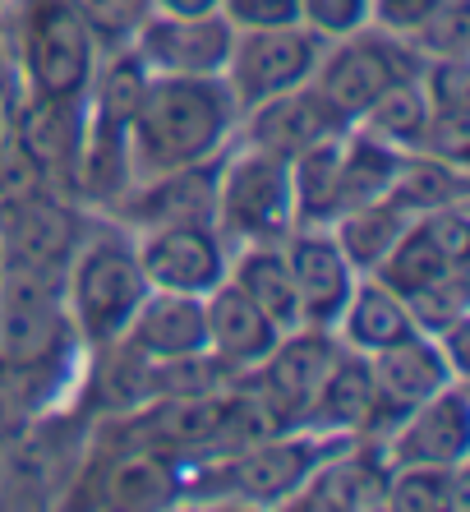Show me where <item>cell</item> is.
<instances>
[{
  "label": "cell",
  "mask_w": 470,
  "mask_h": 512,
  "mask_svg": "<svg viewBox=\"0 0 470 512\" xmlns=\"http://www.w3.org/2000/svg\"><path fill=\"white\" fill-rule=\"evenodd\" d=\"M240 107L222 74H148L139 111L130 120V171L134 180L180 171L226 153L235 143Z\"/></svg>",
  "instance_id": "cell-1"
},
{
  "label": "cell",
  "mask_w": 470,
  "mask_h": 512,
  "mask_svg": "<svg viewBox=\"0 0 470 512\" xmlns=\"http://www.w3.org/2000/svg\"><path fill=\"white\" fill-rule=\"evenodd\" d=\"M79 333L65 310L60 273L5 263L0 268V379L42 383L70 365Z\"/></svg>",
  "instance_id": "cell-2"
},
{
  "label": "cell",
  "mask_w": 470,
  "mask_h": 512,
  "mask_svg": "<svg viewBox=\"0 0 470 512\" xmlns=\"http://www.w3.org/2000/svg\"><path fill=\"white\" fill-rule=\"evenodd\" d=\"M60 286H65V310L74 319V333L93 351L102 346L111 351L125 337L143 296L153 291L139 268V254H134V236L125 227L88 231L65 263Z\"/></svg>",
  "instance_id": "cell-3"
},
{
  "label": "cell",
  "mask_w": 470,
  "mask_h": 512,
  "mask_svg": "<svg viewBox=\"0 0 470 512\" xmlns=\"http://www.w3.org/2000/svg\"><path fill=\"white\" fill-rule=\"evenodd\" d=\"M351 434H323V429H277L263 439L208 457L203 471L189 476V485H217V494H231L254 508H291V499L305 489V480L318 471L323 457H332Z\"/></svg>",
  "instance_id": "cell-4"
},
{
  "label": "cell",
  "mask_w": 470,
  "mask_h": 512,
  "mask_svg": "<svg viewBox=\"0 0 470 512\" xmlns=\"http://www.w3.org/2000/svg\"><path fill=\"white\" fill-rule=\"evenodd\" d=\"M212 227L217 236L240 245H282L295 231V194L291 162L259 148H226L217 167V199H212Z\"/></svg>",
  "instance_id": "cell-5"
},
{
  "label": "cell",
  "mask_w": 470,
  "mask_h": 512,
  "mask_svg": "<svg viewBox=\"0 0 470 512\" xmlns=\"http://www.w3.org/2000/svg\"><path fill=\"white\" fill-rule=\"evenodd\" d=\"M14 33H19V60H24V97L83 102L102 47L93 42L70 0H24Z\"/></svg>",
  "instance_id": "cell-6"
},
{
  "label": "cell",
  "mask_w": 470,
  "mask_h": 512,
  "mask_svg": "<svg viewBox=\"0 0 470 512\" xmlns=\"http://www.w3.org/2000/svg\"><path fill=\"white\" fill-rule=\"evenodd\" d=\"M420 60L424 56L406 42V37H392V33L369 24L351 37L328 42L309 84L323 93V102H328L346 125H355L388 88L415 79V74H420Z\"/></svg>",
  "instance_id": "cell-7"
},
{
  "label": "cell",
  "mask_w": 470,
  "mask_h": 512,
  "mask_svg": "<svg viewBox=\"0 0 470 512\" xmlns=\"http://www.w3.org/2000/svg\"><path fill=\"white\" fill-rule=\"evenodd\" d=\"M323 47H328V42L318 33H309L305 24L245 28V33H235L222 79H226V88H231L240 116H245L249 107H263L272 97L309 84Z\"/></svg>",
  "instance_id": "cell-8"
},
{
  "label": "cell",
  "mask_w": 470,
  "mask_h": 512,
  "mask_svg": "<svg viewBox=\"0 0 470 512\" xmlns=\"http://www.w3.org/2000/svg\"><path fill=\"white\" fill-rule=\"evenodd\" d=\"M83 236H88V222L79 217L74 199L51 190V185H33L24 194L0 199V254H5V263L65 273V263L83 245Z\"/></svg>",
  "instance_id": "cell-9"
},
{
  "label": "cell",
  "mask_w": 470,
  "mask_h": 512,
  "mask_svg": "<svg viewBox=\"0 0 470 512\" xmlns=\"http://www.w3.org/2000/svg\"><path fill=\"white\" fill-rule=\"evenodd\" d=\"M341 342L332 328H295V333H282L277 346L268 351L249 383V393L263 402V411L272 416L277 429H300L309 416V402H314L318 383L328 379L332 360H337Z\"/></svg>",
  "instance_id": "cell-10"
},
{
  "label": "cell",
  "mask_w": 470,
  "mask_h": 512,
  "mask_svg": "<svg viewBox=\"0 0 470 512\" xmlns=\"http://www.w3.org/2000/svg\"><path fill=\"white\" fill-rule=\"evenodd\" d=\"M139 268L153 291H189L208 296L231 273V245L212 222H166V227L130 231Z\"/></svg>",
  "instance_id": "cell-11"
},
{
  "label": "cell",
  "mask_w": 470,
  "mask_h": 512,
  "mask_svg": "<svg viewBox=\"0 0 470 512\" xmlns=\"http://www.w3.org/2000/svg\"><path fill=\"white\" fill-rule=\"evenodd\" d=\"M235 28L226 24V14H194V19H176V14H148L139 33L130 37V51L143 60L148 74H189V79H208V74L226 70Z\"/></svg>",
  "instance_id": "cell-12"
},
{
  "label": "cell",
  "mask_w": 470,
  "mask_h": 512,
  "mask_svg": "<svg viewBox=\"0 0 470 512\" xmlns=\"http://www.w3.org/2000/svg\"><path fill=\"white\" fill-rule=\"evenodd\" d=\"M383 457H388V466H406V462L457 466V462H470L466 379H452L447 388H438L434 397H424L420 406H411V411L383 434Z\"/></svg>",
  "instance_id": "cell-13"
},
{
  "label": "cell",
  "mask_w": 470,
  "mask_h": 512,
  "mask_svg": "<svg viewBox=\"0 0 470 512\" xmlns=\"http://www.w3.org/2000/svg\"><path fill=\"white\" fill-rule=\"evenodd\" d=\"M282 254H286V268H291L305 323L309 328H337L360 273L346 263V254H341V245L332 240V231L328 227H295L291 236L282 240Z\"/></svg>",
  "instance_id": "cell-14"
},
{
  "label": "cell",
  "mask_w": 470,
  "mask_h": 512,
  "mask_svg": "<svg viewBox=\"0 0 470 512\" xmlns=\"http://www.w3.org/2000/svg\"><path fill=\"white\" fill-rule=\"evenodd\" d=\"M341 130H346V120L323 102V93H318L314 84H300V88H291V93L263 102V107H249L245 116H240V125H235V139L249 143V148H259V153H272V157H282V162H291V157H300L305 148H314V143L332 139V134H341Z\"/></svg>",
  "instance_id": "cell-15"
},
{
  "label": "cell",
  "mask_w": 470,
  "mask_h": 512,
  "mask_svg": "<svg viewBox=\"0 0 470 512\" xmlns=\"http://www.w3.org/2000/svg\"><path fill=\"white\" fill-rule=\"evenodd\" d=\"M97 508H125V512H157L185 499L189 489V466L171 453L143 448V443H125L120 453L102 462L93 476Z\"/></svg>",
  "instance_id": "cell-16"
},
{
  "label": "cell",
  "mask_w": 470,
  "mask_h": 512,
  "mask_svg": "<svg viewBox=\"0 0 470 512\" xmlns=\"http://www.w3.org/2000/svg\"><path fill=\"white\" fill-rule=\"evenodd\" d=\"M388 494V457L383 448L365 453V443H341L332 457L318 462V471L305 480V489L291 499L300 512H383Z\"/></svg>",
  "instance_id": "cell-17"
},
{
  "label": "cell",
  "mask_w": 470,
  "mask_h": 512,
  "mask_svg": "<svg viewBox=\"0 0 470 512\" xmlns=\"http://www.w3.org/2000/svg\"><path fill=\"white\" fill-rule=\"evenodd\" d=\"M116 346L134 351V356L148 360V365L203 356V351H208L203 296H189V291H148Z\"/></svg>",
  "instance_id": "cell-18"
},
{
  "label": "cell",
  "mask_w": 470,
  "mask_h": 512,
  "mask_svg": "<svg viewBox=\"0 0 470 512\" xmlns=\"http://www.w3.org/2000/svg\"><path fill=\"white\" fill-rule=\"evenodd\" d=\"M203 319H208V356H217L231 374L259 370L268 351L277 346V323L226 277L203 296Z\"/></svg>",
  "instance_id": "cell-19"
},
{
  "label": "cell",
  "mask_w": 470,
  "mask_h": 512,
  "mask_svg": "<svg viewBox=\"0 0 470 512\" xmlns=\"http://www.w3.org/2000/svg\"><path fill=\"white\" fill-rule=\"evenodd\" d=\"M378 425L388 434V416H383V402H378V383H374V370H369V356L341 346L328 379L318 383L314 402H309L305 429L360 439V434H369V429H378Z\"/></svg>",
  "instance_id": "cell-20"
},
{
  "label": "cell",
  "mask_w": 470,
  "mask_h": 512,
  "mask_svg": "<svg viewBox=\"0 0 470 512\" xmlns=\"http://www.w3.org/2000/svg\"><path fill=\"white\" fill-rule=\"evenodd\" d=\"M369 370H374L388 429L397 425L411 406H420L424 397H434L438 388H447V383L457 379V370L447 365V356L438 351V342L429 333H411L406 342L388 346V351H374V356H369Z\"/></svg>",
  "instance_id": "cell-21"
},
{
  "label": "cell",
  "mask_w": 470,
  "mask_h": 512,
  "mask_svg": "<svg viewBox=\"0 0 470 512\" xmlns=\"http://www.w3.org/2000/svg\"><path fill=\"white\" fill-rule=\"evenodd\" d=\"M332 333H337V342L346 346V351L374 356V351H388V346L406 342V337L420 333V328H415L406 300H401L392 286H383L378 277H360Z\"/></svg>",
  "instance_id": "cell-22"
},
{
  "label": "cell",
  "mask_w": 470,
  "mask_h": 512,
  "mask_svg": "<svg viewBox=\"0 0 470 512\" xmlns=\"http://www.w3.org/2000/svg\"><path fill=\"white\" fill-rule=\"evenodd\" d=\"M226 277L277 323V333L305 328V310H300V296H295L282 245H240V250H231V273Z\"/></svg>",
  "instance_id": "cell-23"
},
{
  "label": "cell",
  "mask_w": 470,
  "mask_h": 512,
  "mask_svg": "<svg viewBox=\"0 0 470 512\" xmlns=\"http://www.w3.org/2000/svg\"><path fill=\"white\" fill-rule=\"evenodd\" d=\"M466 508H470V462L388 466L383 512H466Z\"/></svg>",
  "instance_id": "cell-24"
},
{
  "label": "cell",
  "mask_w": 470,
  "mask_h": 512,
  "mask_svg": "<svg viewBox=\"0 0 470 512\" xmlns=\"http://www.w3.org/2000/svg\"><path fill=\"white\" fill-rule=\"evenodd\" d=\"M411 227V213H401L392 199H374V203H360L351 213H341L332 222V240L341 245L346 263H351L360 277H374L378 263L388 259V250L401 240V231Z\"/></svg>",
  "instance_id": "cell-25"
},
{
  "label": "cell",
  "mask_w": 470,
  "mask_h": 512,
  "mask_svg": "<svg viewBox=\"0 0 470 512\" xmlns=\"http://www.w3.org/2000/svg\"><path fill=\"white\" fill-rule=\"evenodd\" d=\"M461 263H470V259H452V254L429 236V227H424L420 217H411V227L401 231V240L388 250V259L378 263L374 277L406 300V296H415V291H424V286L443 282V277L452 273V268H461Z\"/></svg>",
  "instance_id": "cell-26"
},
{
  "label": "cell",
  "mask_w": 470,
  "mask_h": 512,
  "mask_svg": "<svg viewBox=\"0 0 470 512\" xmlns=\"http://www.w3.org/2000/svg\"><path fill=\"white\" fill-rule=\"evenodd\" d=\"M466 185H470L466 167H447L438 157L406 153L383 199H392L401 213L420 217V213H434V208H447V203H461L466 199Z\"/></svg>",
  "instance_id": "cell-27"
},
{
  "label": "cell",
  "mask_w": 470,
  "mask_h": 512,
  "mask_svg": "<svg viewBox=\"0 0 470 512\" xmlns=\"http://www.w3.org/2000/svg\"><path fill=\"white\" fill-rule=\"evenodd\" d=\"M424 125H429V102H424V93H420L415 79L388 88L365 116L355 120V130L374 134L378 143H388V148H397V153H415V148H420Z\"/></svg>",
  "instance_id": "cell-28"
},
{
  "label": "cell",
  "mask_w": 470,
  "mask_h": 512,
  "mask_svg": "<svg viewBox=\"0 0 470 512\" xmlns=\"http://www.w3.org/2000/svg\"><path fill=\"white\" fill-rule=\"evenodd\" d=\"M406 310H411L415 328H420V333H429V337L443 333L447 323L470 319L466 263H461V268H452L443 282H434V286H424V291H415V296H406Z\"/></svg>",
  "instance_id": "cell-29"
},
{
  "label": "cell",
  "mask_w": 470,
  "mask_h": 512,
  "mask_svg": "<svg viewBox=\"0 0 470 512\" xmlns=\"http://www.w3.org/2000/svg\"><path fill=\"white\" fill-rule=\"evenodd\" d=\"M70 5L79 10V19L88 24V33L102 51L130 47L139 24L153 14V0H70Z\"/></svg>",
  "instance_id": "cell-30"
},
{
  "label": "cell",
  "mask_w": 470,
  "mask_h": 512,
  "mask_svg": "<svg viewBox=\"0 0 470 512\" xmlns=\"http://www.w3.org/2000/svg\"><path fill=\"white\" fill-rule=\"evenodd\" d=\"M415 84H420L429 111H470L466 56H424Z\"/></svg>",
  "instance_id": "cell-31"
},
{
  "label": "cell",
  "mask_w": 470,
  "mask_h": 512,
  "mask_svg": "<svg viewBox=\"0 0 470 512\" xmlns=\"http://www.w3.org/2000/svg\"><path fill=\"white\" fill-rule=\"evenodd\" d=\"M300 24L323 42H337L374 24V0H300Z\"/></svg>",
  "instance_id": "cell-32"
},
{
  "label": "cell",
  "mask_w": 470,
  "mask_h": 512,
  "mask_svg": "<svg viewBox=\"0 0 470 512\" xmlns=\"http://www.w3.org/2000/svg\"><path fill=\"white\" fill-rule=\"evenodd\" d=\"M415 153L438 157L447 167H466L470 162V111H429V125H424Z\"/></svg>",
  "instance_id": "cell-33"
},
{
  "label": "cell",
  "mask_w": 470,
  "mask_h": 512,
  "mask_svg": "<svg viewBox=\"0 0 470 512\" xmlns=\"http://www.w3.org/2000/svg\"><path fill=\"white\" fill-rule=\"evenodd\" d=\"M420 56H466V0H443L438 14L411 37Z\"/></svg>",
  "instance_id": "cell-34"
},
{
  "label": "cell",
  "mask_w": 470,
  "mask_h": 512,
  "mask_svg": "<svg viewBox=\"0 0 470 512\" xmlns=\"http://www.w3.org/2000/svg\"><path fill=\"white\" fill-rule=\"evenodd\" d=\"M222 14L235 33H245V28H286L300 24V0H222Z\"/></svg>",
  "instance_id": "cell-35"
},
{
  "label": "cell",
  "mask_w": 470,
  "mask_h": 512,
  "mask_svg": "<svg viewBox=\"0 0 470 512\" xmlns=\"http://www.w3.org/2000/svg\"><path fill=\"white\" fill-rule=\"evenodd\" d=\"M438 5H443V0H374V28L411 42V37L438 14Z\"/></svg>",
  "instance_id": "cell-36"
},
{
  "label": "cell",
  "mask_w": 470,
  "mask_h": 512,
  "mask_svg": "<svg viewBox=\"0 0 470 512\" xmlns=\"http://www.w3.org/2000/svg\"><path fill=\"white\" fill-rule=\"evenodd\" d=\"M24 102V60H19V33L14 19H0V107L14 116Z\"/></svg>",
  "instance_id": "cell-37"
},
{
  "label": "cell",
  "mask_w": 470,
  "mask_h": 512,
  "mask_svg": "<svg viewBox=\"0 0 470 512\" xmlns=\"http://www.w3.org/2000/svg\"><path fill=\"white\" fill-rule=\"evenodd\" d=\"M153 14H176V19H194V14H222V0H153Z\"/></svg>",
  "instance_id": "cell-38"
},
{
  "label": "cell",
  "mask_w": 470,
  "mask_h": 512,
  "mask_svg": "<svg viewBox=\"0 0 470 512\" xmlns=\"http://www.w3.org/2000/svg\"><path fill=\"white\" fill-rule=\"evenodd\" d=\"M5 139H10V111L0 107V143H5Z\"/></svg>",
  "instance_id": "cell-39"
},
{
  "label": "cell",
  "mask_w": 470,
  "mask_h": 512,
  "mask_svg": "<svg viewBox=\"0 0 470 512\" xmlns=\"http://www.w3.org/2000/svg\"><path fill=\"white\" fill-rule=\"evenodd\" d=\"M5 5H10V0H0V10H5Z\"/></svg>",
  "instance_id": "cell-40"
},
{
  "label": "cell",
  "mask_w": 470,
  "mask_h": 512,
  "mask_svg": "<svg viewBox=\"0 0 470 512\" xmlns=\"http://www.w3.org/2000/svg\"><path fill=\"white\" fill-rule=\"evenodd\" d=\"M0 268H5V254H0Z\"/></svg>",
  "instance_id": "cell-41"
}]
</instances>
